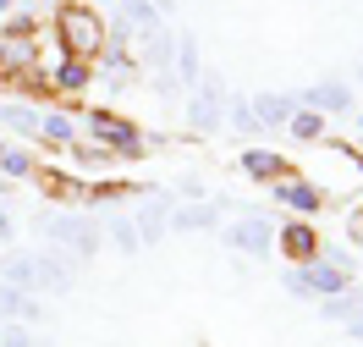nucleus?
Listing matches in <instances>:
<instances>
[{"mask_svg":"<svg viewBox=\"0 0 363 347\" xmlns=\"http://www.w3.org/2000/svg\"><path fill=\"white\" fill-rule=\"evenodd\" d=\"M199 72H204L199 33H187V28H182V33H177V55H171V77H177L182 94H193V89H199Z\"/></svg>","mask_w":363,"mask_h":347,"instance_id":"11","label":"nucleus"},{"mask_svg":"<svg viewBox=\"0 0 363 347\" xmlns=\"http://www.w3.org/2000/svg\"><path fill=\"white\" fill-rule=\"evenodd\" d=\"M77 6H105V0H77Z\"/></svg>","mask_w":363,"mask_h":347,"instance_id":"36","label":"nucleus"},{"mask_svg":"<svg viewBox=\"0 0 363 347\" xmlns=\"http://www.w3.org/2000/svg\"><path fill=\"white\" fill-rule=\"evenodd\" d=\"M77 265L67 254H33V292H72Z\"/></svg>","mask_w":363,"mask_h":347,"instance_id":"9","label":"nucleus"},{"mask_svg":"<svg viewBox=\"0 0 363 347\" xmlns=\"http://www.w3.org/2000/svg\"><path fill=\"white\" fill-rule=\"evenodd\" d=\"M0 72H6V77H28V72H39V50H33V39H11V33H0Z\"/></svg>","mask_w":363,"mask_h":347,"instance_id":"16","label":"nucleus"},{"mask_svg":"<svg viewBox=\"0 0 363 347\" xmlns=\"http://www.w3.org/2000/svg\"><path fill=\"white\" fill-rule=\"evenodd\" d=\"M220 237H226V248H237V254L270 259V248H275V221L264 215V209H242V215H237Z\"/></svg>","mask_w":363,"mask_h":347,"instance_id":"5","label":"nucleus"},{"mask_svg":"<svg viewBox=\"0 0 363 347\" xmlns=\"http://www.w3.org/2000/svg\"><path fill=\"white\" fill-rule=\"evenodd\" d=\"M226 72L220 67H204L199 72V89L187 94V121L199 127V133H215L220 121H226Z\"/></svg>","mask_w":363,"mask_h":347,"instance_id":"3","label":"nucleus"},{"mask_svg":"<svg viewBox=\"0 0 363 347\" xmlns=\"http://www.w3.org/2000/svg\"><path fill=\"white\" fill-rule=\"evenodd\" d=\"M39 320H45V303L0 281V325H39Z\"/></svg>","mask_w":363,"mask_h":347,"instance_id":"12","label":"nucleus"},{"mask_svg":"<svg viewBox=\"0 0 363 347\" xmlns=\"http://www.w3.org/2000/svg\"><path fill=\"white\" fill-rule=\"evenodd\" d=\"M0 155H6V138H0Z\"/></svg>","mask_w":363,"mask_h":347,"instance_id":"39","label":"nucleus"},{"mask_svg":"<svg viewBox=\"0 0 363 347\" xmlns=\"http://www.w3.org/2000/svg\"><path fill=\"white\" fill-rule=\"evenodd\" d=\"M0 347H50L45 336H33L28 325H0Z\"/></svg>","mask_w":363,"mask_h":347,"instance_id":"29","label":"nucleus"},{"mask_svg":"<svg viewBox=\"0 0 363 347\" xmlns=\"http://www.w3.org/2000/svg\"><path fill=\"white\" fill-rule=\"evenodd\" d=\"M0 127L17 133V138H33V133H39V111H33L28 99H0Z\"/></svg>","mask_w":363,"mask_h":347,"instance_id":"19","label":"nucleus"},{"mask_svg":"<svg viewBox=\"0 0 363 347\" xmlns=\"http://www.w3.org/2000/svg\"><path fill=\"white\" fill-rule=\"evenodd\" d=\"M341 325H347V336H352V342H363V303H358V309H352Z\"/></svg>","mask_w":363,"mask_h":347,"instance_id":"33","label":"nucleus"},{"mask_svg":"<svg viewBox=\"0 0 363 347\" xmlns=\"http://www.w3.org/2000/svg\"><path fill=\"white\" fill-rule=\"evenodd\" d=\"M39 138H45V143H77V116L39 111Z\"/></svg>","mask_w":363,"mask_h":347,"instance_id":"25","label":"nucleus"},{"mask_svg":"<svg viewBox=\"0 0 363 347\" xmlns=\"http://www.w3.org/2000/svg\"><path fill=\"white\" fill-rule=\"evenodd\" d=\"M77 121L89 127V138L99 143V149H111V155H143V133H138V121H127V116L94 105V111L77 116Z\"/></svg>","mask_w":363,"mask_h":347,"instance_id":"4","label":"nucleus"},{"mask_svg":"<svg viewBox=\"0 0 363 347\" xmlns=\"http://www.w3.org/2000/svg\"><path fill=\"white\" fill-rule=\"evenodd\" d=\"M248 105H253V116H259V127H264V133H270V127H281V133H286V121H292V111H297L292 94H275V89L248 94Z\"/></svg>","mask_w":363,"mask_h":347,"instance_id":"14","label":"nucleus"},{"mask_svg":"<svg viewBox=\"0 0 363 347\" xmlns=\"http://www.w3.org/2000/svg\"><path fill=\"white\" fill-rule=\"evenodd\" d=\"M226 127L237 138H259V133H264L259 116H253V105H248V94H226Z\"/></svg>","mask_w":363,"mask_h":347,"instance_id":"21","label":"nucleus"},{"mask_svg":"<svg viewBox=\"0 0 363 347\" xmlns=\"http://www.w3.org/2000/svg\"><path fill=\"white\" fill-rule=\"evenodd\" d=\"M297 105L314 116H347L352 111V83H341V77H319V83H308V89L297 94Z\"/></svg>","mask_w":363,"mask_h":347,"instance_id":"7","label":"nucleus"},{"mask_svg":"<svg viewBox=\"0 0 363 347\" xmlns=\"http://www.w3.org/2000/svg\"><path fill=\"white\" fill-rule=\"evenodd\" d=\"M220 226V199H199V204L171 209V231H215Z\"/></svg>","mask_w":363,"mask_h":347,"instance_id":"15","label":"nucleus"},{"mask_svg":"<svg viewBox=\"0 0 363 347\" xmlns=\"http://www.w3.org/2000/svg\"><path fill=\"white\" fill-rule=\"evenodd\" d=\"M33 226H39V237L55 243L72 265H77V259H94L105 248V231H99V221H94L89 209H45Z\"/></svg>","mask_w":363,"mask_h":347,"instance_id":"1","label":"nucleus"},{"mask_svg":"<svg viewBox=\"0 0 363 347\" xmlns=\"http://www.w3.org/2000/svg\"><path fill=\"white\" fill-rule=\"evenodd\" d=\"M55 33H61V50L72 61H94L99 45H105V23L94 17V6H61L55 11Z\"/></svg>","mask_w":363,"mask_h":347,"instance_id":"2","label":"nucleus"},{"mask_svg":"<svg viewBox=\"0 0 363 347\" xmlns=\"http://www.w3.org/2000/svg\"><path fill=\"white\" fill-rule=\"evenodd\" d=\"M11 6H17V0H0V17H11Z\"/></svg>","mask_w":363,"mask_h":347,"instance_id":"35","label":"nucleus"},{"mask_svg":"<svg viewBox=\"0 0 363 347\" xmlns=\"http://www.w3.org/2000/svg\"><path fill=\"white\" fill-rule=\"evenodd\" d=\"M281 287H286V292H292V298H314V292H308V281H303V265H292V270H281Z\"/></svg>","mask_w":363,"mask_h":347,"instance_id":"31","label":"nucleus"},{"mask_svg":"<svg viewBox=\"0 0 363 347\" xmlns=\"http://www.w3.org/2000/svg\"><path fill=\"white\" fill-rule=\"evenodd\" d=\"M303 281H308V292H314V298H336V292H347V287H358V281L347 276V270H336L325 254L303 265Z\"/></svg>","mask_w":363,"mask_h":347,"instance_id":"13","label":"nucleus"},{"mask_svg":"<svg viewBox=\"0 0 363 347\" xmlns=\"http://www.w3.org/2000/svg\"><path fill=\"white\" fill-rule=\"evenodd\" d=\"M0 177H6V182L33 177V155H28V149H6V155H0Z\"/></svg>","mask_w":363,"mask_h":347,"instance_id":"28","label":"nucleus"},{"mask_svg":"<svg viewBox=\"0 0 363 347\" xmlns=\"http://www.w3.org/2000/svg\"><path fill=\"white\" fill-rule=\"evenodd\" d=\"M55 77V89L61 94H83L89 89V77H94V61H72V55H61V67L50 72Z\"/></svg>","mask_w":363,"mask_h":347,"instance_id":"24","label":"nucleus"},{"mask_svg":"<svg viewBox=\"0 0 363 347\" xmlns=\"http://www.w3.org/2000/svg\"><path fill=\"white\" fill-rule=\"evenodd\" d=\"M99 231H105V243H116L121 254H138L143 243H138V226H133V215H121V209H111L105 221H99Z\"/></svg>","mask_w":363,"mask_h":347,"instance_id":"22","label":"nucleus"},{"mask_svg":"<svg viewBox=\"0 0 363 347\" xmlns=\"http://www.w3.org/2000/svg\"><path fill=\"white\" fill-rule=\"evenodd\" d=\"M171 209H177V199H171L165 187H143V193H138L133 226H138V243H143V248H155L160 237L171 231Z\"/></svg>","mask_w":363,"mask_h":347,"instance_id":"6","label":"nucleus"},{"mask_svg":"<svg viewBox=\"0 0 363 347\" xmlns=\"http://www.w3.org/2000/svg\"><path fill=\"white\" fill-rule=\"evenodd\" d=\"M121 17H127V28H133V39H149L155 28H165V17H160L149 0H121Z\"/></svg>","mask_w":363,"mask_h":347,"instance_id":"23","label":"nucleus"},{"mask_svg":"<svg viewBox=\"0 0 363 347\" xmlns=\"http://www.w3.org/2000/svg\"><path fill=\"white\" fill-rule=\"evenodd\" d=\"M17 237V221H11V204H0V248Z\"/></svg>","mask_w":363,"mask_h":347,"instance_id":"32","label":"nucleus"},{"mask_svg":"<svg viewBox=\"0 0 363 347\" xmlns=\"http://www.w3.org/2000/svg\"><path fill=\"white\" fill-rule=\"evenodd\" d=\"M143 45V67H149V77L155 72H171V55H177V28H155L149 39H138Z\"/></svg>","mask_w":363,"mask_h":347,"instance_id":"17","label":"nucleus"},{"mask_svg":"<svg viewBox=\"0 0 363 347\" xmlns=\"http://www.w3.org/2000/svg\"><path fill=\"white\" fill-rule=\"evenodd\" d=\"M242 177H253V182H281L286 177V160L275 155V149H242Z\"/></svg>","mask_w":363,"mask_h":347,"instance_id":"18","label":"nucleus"},{"mask_svg":"<svg viewBox=\"0 0 363 347\" xmlns=\"http://www.w3.org/2000/svg\"><path fill=\"white\" fill-rule=\"evenodd\" d=\"M23 6H50V0H23Z\"/></svg>","mask_w":363,"mask_h":347,"instance_id":"37","label":"nucleus"},{"mask_svg":"<svg viewBox=\"0 0 363 347\" xmlns=\"http://www.w3.org/2000/svg\"><path fill=\"white\" fill-rule=\"evenodd\" d=\"M358 303H363L358 287H347V292H336V298H319V320H347Z\"/></svg>","mask_w":363,"mask_h":347,"instance_id":"26","label":"nucleus"},{"mask_svg":"<svg viewBox=\"0 0 363 347\" xmlns=\"http://www.w3.org/2000/svg\"><path fill=\"white\" fill-rule=\"evenodd\" d=\"M286 133H292L297 143H314L319 133H325V116H314V111H303V105H297L292 121H286Z\"/></svg>","mask_w":363,"mask_h":347,"instance_id":"27","label":"nucleus"},{"mask_svg":"<svg viewBox=\"0 0 363 347\" xmlns=\"http://www.w3.org/2000/svg\"><path fill=\"white\" fill-rule=\"evenodd\" d=\"M270 199H275V204H286V209H297V221L319 215V204H325V193H319L314 182H297V177H281V182H270Z\"/></svg>","mask_w":363,"mask_h":347,"instance_id":"10","label":"nucleus"},{"mask_svg":"<svg viewBox=\"0 0 363 347\" xmlns=\"http://www.w3.org/2000/svg\"><path fill=\"white\" fill-rule=\"evenodd\" d=\"M0 204H11V187H6V177H0Z\"/></svg>","mask_w":363,"mask_h":347,"instance_id":"34","label":"nucleus"},{"mask_svg":"<svg viewBox=\"0 0 363 347\" xmlns=\"http://www.w3.org/2000/svg\"><path fill=\"white\" fill-rule=\"evenodd\" d=\"M275 248L292 259V265H308V259H319V231H314V221H286V226H275Z\"/></svg>","mask_w":363,"mask_h":347,"instance_id":"8","label":"nucleus"},{"mask_svg":"<svg viewBox=\"0 0 363 347\" xmlns=\"http://www.w3.org/2000/svg\"><path fill=\"white\" fill-rule=\"evenodd\" d=\"M358 89H363V61H358Z\"/></svg>","mask_w":363,"mask_h":347,"instance_id":"38","label":"nucleus"},{"mask_svg":"<svg viewBox=\"0 0 363 347\" xmlns=\"http://www.w3.org/2000/svg\"><path fill=\"white\" fill-rule=\"evenodd\" d=\"M149 89H155V99H165V105H177V99H182V89H177V77H171V72H155V77H149Z\"/></svg>","mask_w":363,"mask_h":347,"instance_id":"30","label":"nucleus"},{"mask_svg":"<svg viewBox=\"0 0 363 347\" xmlns=\"http://www.w3.org/2000/svg\"><path fill=\"white\" fill-rule=\"evenodd\" d=\"M358 133H363V116H358Z\"/></svg>","mask_w":363,"mask_h":347,"instance_id":"40","label":"nucleus"},{"mask_svg":"<svg viewBox=\"0 0 363 347\" xmlns=\"http://www.w3.org/2000/svg\"><path fill=\"white\" fill-rule=\"evenodd\" d=\"M94 61H99V72H105V83H111V89H127V83H133V72H138L133 50H99Z\"/></svg>","mask_w":363,"mask_h":347,"instance_id":"20","label":"nucleus"}]
</instances>
